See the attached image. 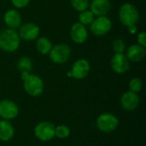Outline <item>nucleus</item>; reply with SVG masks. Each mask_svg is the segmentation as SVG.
Wrapping results in <instances>:
<instances>
[{"mask_svg":"<svg viewBox=\"0 0 146 146\" xmlns=\"http://www.w3.org/2000/svg\"><path fill=\"white\" fill-rule=\"evenodd\" d=\"M112 48L115 53H124L126 50V44L123 39L116 38L112 43Z\"/></svg>","mask_w":146,"mask_h":146,"instance_id":"nucleus-24","label":"nucleus"},{"mask_svg":"<svg viewBox=\"0 0 146 146\" xmlns=\"http://www.w3.org/2000/svg\"><path fill=\"white\" fill-rule=\"evenodd\" d=\"M127 30L129 32V33L131 34H135L138 31V27L136 25H132V26H129L127 27Z\"/></svg>","mask_w":146,"mask_h":146,"instance_id":"nucleus-27","label":"nucleus"},{"mask_svg":"<svg viewBox=\"0 0 146 146\" xmlns=\"http://www.w3.org/2000/svg\"><path fill=\"white\" fill-rule=\"evenodd\" d=\"M118 15L121 22L127 27L136 25L139 19V12L137 7L131 3H123L120 8Z\"/></svg>","mask_w":146,"mask_h":146,"instance_id":"nucleus-3","label":"nucleus"},{"mask_svg":"<svg viewBox=\"0 0 146 146\" xmlns=\"http://www.w3.org/2000/svg\"><path fill=\"white\" fill-rule=\"evenodd\" d=\"M11 3L17 9H22L28 5L30 0H11Z\"/></svg>","mask_w":146,"mask_h":146,"instance_id":"nucleus-25","label":"nucleus"},{"mask_svg":"<svg viewBox=\"0 0 146 146\" xmlns=\"http://www.w3.org/2000/svg\"><path fill=\"white\" fill-rule=\"evenodd\" d=\"M140 104V98L138 93L127 91L121 97V105L123 110L127 111H133L136 110Z\"/></svg>","mask_w":146,"mask_h":146,"instance_id":"nucleus-11","label":"nucleus"},{"mask_svg":"<svg viewBox=\"0 0 146 146\" xmlns=\"http://www.w3.org/2000/svg\"><path fill=\"white\" fill-rule=\"evenodd\" d=\"M112 27V22L106 15L98 16L90 25L92 33L96 36H104L107 34Z\"/></svg>","mask_w":146,"mask_h":146,"instance_id":"nucleus-7","label":"nucleus"},{"mask_svg":"<svg viewBox=\"0 0 146 146\" xmlns=\"http://www.w3.org/2000/svg\"><path fill=\"white\" fill-rule=\"evenodd\" d=\"M89 8L94 15L103 16L106 15L110 12L111 3L110 0H92Z\"/></svg>","mask_w":146,"mask_h":146,"instance_id":"nucleus-14","label":"nucleus"},{"mask_svg":"<svg viewBox=\"0 0 146 146\" xmlns=\"http://www.w3.org/2000/svg\"><path fill=\"white\" fill-rule=\"evenodd\" d=\"M70 3L72 7L79 12L87 9L90 5L89 0H70Z\"/></svg>","mask_w":146,"mask_h":146,"instance_id":"nucleus-22","label":"nucleus"},{"mask_svg":"<svg viewBox=\"0 0 146 146\" xmlns=\"http://www.w3.org/2000/svg\"><path fill=\"white\" fill-rule=\"evenodd\" d=\"M39 27L33 22H27L20 26L19 36L25 41H32L36 39L39 35Z\"/></svg>","mask_w":146,"mask_h":146,"instance_id":"nucleus-12","label":"nucleus"},{"mask_svg":"<svg viewBox=\"0 0 146 146\" xmlns=\"http://www.w3.org/2000/svg\"><path fill=\"white\" fill-rule=\"evenodd\" d=\"M56 126L50 121H41L38 123L33 129L34 136L42 142H49L55 137Z\"/></svg>","mask_w":146,"mask_h":146,"instance_id":"nucleus-5","label":"nucleus"},{"mask_svg":"<svg viewBox=\"0 0 146 146\" xmlns=\"http://www.w3.org/2000/svg\"><path fill=\"white\" fill-rule=\"evenodd\" d=\"M138 44L141 45L142 47H146V33L145 32H141L137 36Z\"/></svg>","mask_w":146,"mask_h":146,"instance_id":"nucleus-26","label":"nucleus"},{"mask_svg":"<svg viewBox=\"0 0 146 146\" xmlns=\"http://www.w3.org/2000/svg\"><path fill=\"white\" fill-rule=\"evenodd\" d=\"M145 48L142 47L138 44L129 46L127 50V54H126L129 62H141L145 57Z\"/></svg>","mask_w":146,"mask_h":146,"instance_id":"nucleus-16","label":"nucleus"},{"mask_svg":"<svg viewBox=\"0 0 146 146\" xmlns=\"http://www.w3.org/2000/svg\"><path fill=\"white\" fill-rule=\"evenodd\" d=\"M71 134L70 128L64 124L56 126L55 127V137L60 139H65L69 137Z\"/></svg>","mask_w":146,"mask_h":146,"instance_id":"nucleus-20","label":"nucleus"},{"mask_svg":"<svg viewBox=\"0 0 146 146\" xmlns=\"http://www.w3.org/2000/svg\"><path fill=\"white\" fill-rule=\"evenodd\" d=\"M21 44L19 33L15 29L7 28L0 33V49L6 52H14Z\"/></svg>","mask_w":146,"mask_h":146,"instance_id":"nucleus-2","label":"nucleus"},{"mask_svg":"<svg viewBox=\"0 0 146 146\" xmlns=\"http://www.w3.org/2000/svg\"><path fill=\"white\" fill-rule=\"evenodd\" d=\"M70 38L76 44H83L88 38V32L83 24L80 22L74 23L70 29Z\"/></svg>","mask_w":146,"mask_h":146,"instance_id":"nucleus-13","label":"nucleus"},{"mask_svg":"<svg viewBox=\"0 0 146 146\" xmlns=\"http://www.w3.org/2000/svg\"><path fill=\"white\" fill-rule=\"evenodd\" d=\"M111 68L118 74H122L127 72L130 67V62L124 53H115L110 61Z\"/></svg>","mask_w":146,"mask_h":146,"instance_id":"nucleus-9","label":"nucleus"},{"mask_svg":"<svg viewBox=\"0 0 146 146\" xmlns=\"http://www.w3.org/2000/svg\"><path fill=\"white\" fill-rule=\"evenodd\" d=\"M128 87H129V91L135 93H139V92H141L143 88V82L139 78H133L129 81Z\"/></svg>","mask_w":146,"mask_h":146,"instance_id":"nucleus-23","label":"nucleus"},{"mask_svg":"<svg viewBox=\"0 0 146 146\" xmlns=\"http://www.w3.org/2000/svg\"><path fill=\"white\" fill-rule=\"evenodd\" d=\"M49 55L50 60L54 63L64 64L71 56V49L66 44H58L52 46Z\"/></svg>","mask_w":146,"mask_h":146,"instance_id":"nucleus-6","label":"nucleus"},{"mask_svg":"<svg viewBox=\"0 0 146 146\" xmlns=\"http://www.w3.org/2000/svg\"><path fill=\"white\" fill-rule=\"evenodd\" d=\"M91 71V65L86 59H78L74 62L70 71L71 77L75 80L85 79Z\"/></svg>","mask_w":146,"mask_h":146,"instance_id":"nucleus-10","label":"nucleus"},{"mask_svg":"<svg viewBox=\"0 0 146 146\" xmlns=\"http://www.w3.org/2000/svg\"><path fill=\"white\" fill-rule=\"evenodd\" d=\"M17 68L21 72V74L23 73H30L33 68V62L28 56H21L18 62H17Z\"/></svg>","mask_w":146,"mask_h":146,"instance_id":"nucleus-19","label":"nucleus"},{"mask_svg":"<svg viewBox=\"0 0 146 146\" xmlns=\"http://www.w3.org/2000/svg\"><path fill=\"white\" fill-rule=\"evenodd\" d=\"M21 80L23 81V87L25 92L31 97H38L44 92V84L43 80L30 73L21 74Z\"/></svg>","mask_w":146,"mask_h":146,"instance_id":"nucleus-1","label":"nucleus"},{"mask_svg":"<svg viewBox=\"0 0 146 146\" xmlns=\"http://www.w3.org/2000/svg\"><path fill=\"white\" fill-rule=\"evenodd\" d=\"M15 135V128L9 121L0 120V141L9 142Z\"/></svg>","mask_w":146,"mask_h":146,"instance_id":"nucleus-17","label":"nucleus"},{"mask_svg":"<svg viewBox=\"0 0 146 146\" xmlns=\"http://www.w3.org/2000/svg\"><path fill=\"white\" fill-rule=\"evenodd\" d=\"M94 15L92 14V12L91 10L86 9L84 11H81L79 15V22L83 24L84 26L86 25H91V23L94 20Z\"/></svg>","mask_w":146,"mask_h":146,"instance_id":"nucleus-21","label":"nucleus"},{"mask_svg":"<svg viewBox=\"0 0 146 146\" xmlns=\"http://www.w3.org/2000/svg\"><path fill=\"white\" fill-rule=\"evenodd\" d=\"M52 48V44L50 40L46 37H41L37 39L36 49L42 55H49Z\"/></svg>","mask_w":146,"mask_h":146,"instance_id":"nucleus-18","label":"nucleus"},{"mask_svg":"<svg viewBox=\"0 0 146 146\" xmlns=\"http://www.w3.org/2000/svg\"><path fill=\"white\" fill-rule=\"evenodd\" d=\"M119 119L112 113L105 112L98 115L96 121L98 129L104 133H111L119 127Z\"/></svg>","mask_w":146,"mask_h":146,"instance_id":"nucleus-4","label":"nucleus"},{"mask_svg":"<svg viewBox=\"0 0 146 146\" xmlns=\"http://www.w3.org/2000/svg\"><path fill=\"white\" fill-rule=\"evenodd\" d=\"M3 20L6 26L10 29H16L21 24V15L20 12L15 9H9L3 15Z\"/></svg>","mask_w":146,"mask_h":146,"instance_id":"nucleus-15","label":"nucleus"},{"mask_svg":"<svg viewBox=\"0 0 146 146\" xmlns=\"http://www.w3.org/2000/svg\"><path fill=\"white\" fill-rule=\"evenodd\" d=\"M19 115V107L12 100L3 99L0 101V118L6 121L15 119Z\"/></svg>","mask_w":146,"mask_h":146,"instance_id":"nucleus-8","label":"nucleus"}]
</instances>
